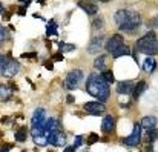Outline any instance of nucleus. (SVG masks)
<instances>
[{
    "label": "nucleus",
    "instance_id": "obj_1",
    "mask_svg": "<svg viewBox=\"0 0 158 152\" xmlns=\"http://www.w3.org/2000/svg\"><path fill=\"white\" fill-rule=\"evenodd\" d=\"M86 91L92 97L98 99L100 101H106L110 95L109 83L102 77V74H91L86 80Z\"/></svg>",
    "mask_w": 158,
    "mask_h": 152
},
{
    "label": "nucleus",
    "instance_id": "obj_2",
    "mask_svg": "<svg viewBox=\"0 0 158 152\" xmlns=\"http://www.w3.org/2000/svg\"><path fill=\"white\" fill-rule=\"evenodd\" d=\"M137 51H140L141 54H146V55H157L158 54V40L157 36L154 31H149L146 36H143L141 39L137 40L135 43Z\"/></svg>",
    "mask_w": 158,
    "mask_h": 152
},
{
    "label": "nucleus",
    "instance_id": "obj_3",
    "mask_svg": "<svg viewBox=\"0 0 158 152\" xmlns=\"http://www.w3.org/2000/svg\"><path fill=\"white\" fill-rule=\"evenodd\" d=\"M140 25H141V17H140V14L135 12V11H129L126 20L123 22V25H121L118 29L123 31V32H134L137 28H140Z\"/></svg>",
    "mask_w": 158,
    "mask_h": 152
},
{
    "label": "nucleus",
    "instance_id": "obj_4",
    "mask_svg": "<svg viewBox=\"0 0 158 152\" xmlns=\"http://www.w3.org/2000/svg\"><path fill=\"white\" fill-rule=\"evenodd\" d=\"M81 78H83V71L81 69H72L68 74L66 80H64V88L69 89V91L77 89L78 88V83L81 82Z\"/></svg>",
    "mask_w": 158,
    "mask_h": 152
},
{
    "label": "nucleus",
    "instance_id": "obj_5",
    "mask_svg": "<svg viewBox=\"0 0 158 152\" xmlns=\"http://www.w3.org/2000/svg\"><path fill=\"white\" fill-rule=\"evenodd\" d=\"M141 131H143V128H141V125L140 123H135L134 125V129H132V134L127 137V138H124V145L126 146H138L140 145V141H141Z\"/></svg>",
    "mask_w": 158,
    "mask_h": 152
},
{
    "label": "nucleus",
    "instance_id": "obj_6",
    "mask_svg": "<svg viewBox=\"0 0 158 152\" xmlns=\"http://www.w3.org/2000/svg\"><path fill=\"white\" fill-rule=\"evenodd\" d=\"M123 45H124V37H123L121 34H115V36H112V37L106 42V51L112 55L114 52H117V51L120 49Z\"/></svg>",
    "mask_w": 158,
    "mask_h": 152
},
{
    "label": "nucleus",
    "instance_id": "obj_7",
    "mask_svg": "<svg viewBox=\"0 0 158 152\" xmlns=\"http://www.w3.org/2000/svg\"><path fill=\"white\" fill-rule=\"evenodd\" d=\"M48 135V140H49V145L52 146H64L66 145V140L68 137L61 132V129H55V131H51L46 134Z\"/></svg>",
    "mask_w": 158,
    "mask_h": 152
},
{
    "label": "nucleus",
    "instance_id": "obj_8",
    "mask_svg": "<svg viewBox=\"0 0 158 152\" xmlns=\"http://www.w3.org/2000/svg\"><path fill=\"white\" fill-rule=\"evenodd\" d=\"M85 111L91 115H103L106 112V106L103 101H89L85 104Z\"/></svg>",
    "mask_w": 158,
    "mask_h": 152
},
{
    "label": "nucleus",
    "instance_id": "obj_9",
    "mask_svg": "<svg viewBox=\"0 0 158 152\" xmlns=\"http://www.w3.org/2000/svg\"><path fill=\"white\" fill-rule=\"evenodd\" d=\"M103 46H106V37L105 36H95L89 45H88V52L89 54H97L103 49Z\"/></svg>",
    "mask_w": 158,
    "mask_h": 152
},
{
    "label": "nucleus",
    "instance_id": "obj_10",
    "mask_svg": "<svg viewBox=\"0 0 158 152\" xmlns=\"http://www.w3.org/2000/svg\"><path fill=\"white\" fill-rule=\"evenodd\" d=\"M46 121V115H45V109L43 108H37L31 117V126H43Z\"/></svg>",
    "mask_w": 158,
    "mask_h": 152
},
{
    "label": "nucleus",
    "instance_id": "obj_11",
    "mask_svg": "<svg viewBox=\"0 0 158 152\" xmlns=\"http://www.w3.org/2000/svg\"><path fill=\"white\" fill-rule=\"evenodd\" d=\"M78 6L89 15H95L98 12V6L92 0H78Z\"/></svg>",
    "mask_w": 158,
    "mask_h": 152
},
{
    "label": "nucleus",
    "instance_id": "obj_12",
    "mask_svg": "<svg viewBox=\"0 0 158 152\" xmlns=\"http://www.w3.org/2000/svg\"><path fill=\"white\" fill-rule=\"evenodd\" d=\"M134 88H135V85H134L132 82L124 80V82H120V83H118L117 92H118V94H123V95H129V94L134 92Z\"/></svg>",
    "mask_w": 158,
    "mask_h": 152
},
{
    "label": "nucleus",
    "instance_id": "obj_13",
    "mask_svg": "<svg viewBox=\"0 0 158 152\" xmlns=\"http://www.w3.org/2000/svg\"><path fill=\"white\" fill-rule=\"evenodd\" d=\"M19 69H20V65H19V61H17V60H9V61H8V66H6V69L2 72V75H15Z\"/></svg>",
    "mask_w": 158,
    "mask_h": 152
},
{
    "label": "nucleus",
    "instance_id": "obj_14",
    "mask_svg": "<svg viewBox=\"0 0 158 152\" xmlns=\"http://www.w3.org/2000/svg\"><path fill=\"white\" fill-rule=\"evenodd\" d=\"M114 128H115V120H114V117H112V115H106L105 118H103V123H102V131L106 132V134H109V132L114 131Z\"/></svg>",
    "mask_w": 158,
    "mask_h": 152
},
{
    "label": "nucleus",
    "instance_id": "obj_15",
    "mask_svg": "<svg viewBox=\"0 0 158 152\" xmlns=\"http://www.w3.org/2000/svg\"><path fill=\"white\" fill-rule=\"evenodd\" d=\"M140 125H141V128H143V129H152V128H155V126H157V117H154V115L143 117Z\"/></svg>",
    "mask_w": 158,
    "mask_h": 152
},
{
    "label": "nucleus",
    "instance_id": "obj_16",
    "mask_svg": "<svg viewBox=\"0 0 158 152\" xmlns=\"http://www.w3.org/2000/svg\"><path fill=\"white\" fill-rule=\"evenodd\" d=\"M127 12H129V9H118V11L115 12V15H114V22H115V25H117L118 28H120V26L123 25V22L126 20Z\"/></svg>",
    "mask_w": 158,
    "mask_h": 152
},
{
    "label": "nucleus",
    "instance_id": "obj_17",
    "mask_svg": "<svg viewBox=\"0 0 158 152\" xmlns=\"http://www.w3.org/2000/svg\"><path fill=\"white\" fill-rule=\"evenodd\" d=\"M155 68H157V61L154 60V57H148V58H144V61H143V69L148 72V74H152L154 71H155Z\"/></svg>",
    "mask_w": 158,
    "mask_h": 152
},
{
    "label": "nucleus",
    "instance_id": "obj_18",
    "mask_svg": "<svg viewBox=\"0 0 158 152\" xmlns=\"http://www.w3.org/2000/svg\"><path fill=\"white\" fill-rule=\"evenodd\" d=\"M146 88H148V83H146L144 80H140V82L135 85V88H134V92H132L134 99H135V100H138V99H140V95L146 91Z\"/></svg>",
    "mask_w": 158,
    "mask_h": 152
},
{
    "label": "nucleus",
    "instance_id": "obj_19",
    "mask_svg": "<svg viewBox=\"0 0 158 152\" xmlns=\"http://www.w3.org/2000/svg\"><path fill=\"white\" fill-rule=\"evenodd\" d=\"M94 68L98 69V71H106V57L105 55H100L95 58L94 61Z\"/></svg>",
    "mask_w": 158,
    "mask_h": 152
},
{
    "label": "nucleus",
    "instance_id": "obj_20",
    "mask_svg": "<svg viewBox=\"0 0 158 152\" xmlns=\"http://www.w3.org/2000/svg\"><path fill=\"white\" fill-rule=\"evenodd\" d=\"M157 137H158V132L155 128L148 129V134H146V137H144V141H146V143H154V141L157 140Z\"/></svg>",
    "mask_w": 158,
    "mask_h": 152
},
{
    "label": "nucleus",
    "instance_id": "obj_21",
    "mask_svg": "<svg viewBox=\"0 0 158 152\" xmlns=\"http://www.w3.org/2000/svg\"><path fill=\"white\" fill-rule=\"evenodd\" d=\"M32 138H34V143H35L37 146L45 148V146H48V145H49L48 135H39V137H32Z\"/></svg>",
    "mask_w": 158,
    "mask_h": 152
},
{
    "label": "nucleus",
    "instance_id": "obj_22",
    "mask_svg": "<svg viewBox=\"0 0 158 152\" xmlns=\"http://www.w3.org/2000/svg\"><path fill=\"white\" fill-rule=\"evenodd\" d=\"M26 134H28V128H20L17 132H15V140L17 141H20V143H23L25 140H26Z\"/></svg>",
    "mask_w": 158,
    "mask_h": 152
},
{
    "label": "nucleus",
    "instance_id": "obj_23",
    "mask_svg": "<svg viewBox=\"0 0 158 152\" xmlns=\"http://www.w3.org/2000/svg\"><path fill=\"white\" fill-rule=\"evenodd\" d=\"M129 54H131V48H129V46H126V45H123L120 49L117 51V52H114V54H112V57H114V58H118V57L129 55Z\"/></svg>",
    "mask_w": 158,
    "mask_h": 152
},
{
    "label": "nucleus",
    "instance_id": "obj_24",
    "mask_svg": "<svg viewBox=\"0 0 158 152\" xmlns=\"http://www.w3.org/2000/svg\"><path fill=\"white\" fill-rule=\"evenodd\" d=\"M91 25H92L91 28H92L94 31H97V29H102V28L105 26V19H103V17H97V19H94V22H92Z\"/></svg>",
    "mask_w": 158,
    "mask_h": 152
},
{
    "label": "nucleus",
    "instance_id": "obj_25",
    "mask_svg": "<svg viewBox=\"0 0 158 152\" xmlns=\"http://www.w3.org/2000/svg\"><path fill=\"white\" fill-rule=\"evenodd\" d=\"M102 77L105 78L109 85H112V83L115 82V77H114V72H112V71H107V69H106V71H102Z\"/></svg>",
    "mask_w": 158,
    "mask_h": 152
},
{
    "label": "nucleus",
    "instance_id": "obj_26",
    "mask_svg": "<svg viewBox=\"0 0 158 152\" xmlns=\"http://www.w3.org/2000/svg\"><path fill=\"white\" fill-rule=\"evenodd\" d=\"M46 34H48V36H52V34H54V36H57V23H55V22H52V20L49 22Z\"/></svg>",
    "mask_w": 158,
    "mask_h": 152
},
{
    "label": "nucleus",
    "instance_id": "obj_27",
    "mask_svg": "<svg viewBox=\"0 0 158 152\" xmlns=\"http://www.w3.org/2000/svg\"><path fill=\"white\" fill-rule=\"evenodd\" d=\"M8 61H9V58H8L6 55H2V57H0V72H3V71L6 69Z\"/></svg>",
    "mask_w": 158,
    "mask_h": 152
},
{
    "label": "nucleus",
    "instance_id": "obj_28",
    "mask_svg": "<svg viewBox=\"0 0 158 152\" xmlns=\"http://www.w3.org/2000/svg\"><path fill=\"white\" fill-rule=\"evenodd\" d=\"M60 48L63 52H72V51L75 49V46L74 45H69V43H60Z\"/></svg>",
    "mask_w": 158,
    "mask_h": 152
},
{
    "label": "nucleus",
    "instance_id": "obj_29",
    "mask_svg": "<svg viewBox=\"0 0 158 152\" xmlns=\"http://www.w3.org/2000/svg\"><path fill=\"white\" fill-rule=\"evenodd\" d=\"M0 34H2V42H5V40H8V39H9V32H8V29H6V26H5V25L0 28Z\"/></svg>",
    "mask_w": 158,
    "mask_h": 152
},
{
    "label": "nucleus",
    "instance_id": "obj_30",
    "mask_svg": "<svg viewBox=\"0 0 158 152\" xmlns=\"http://www.w3.org/2000/svg\"><path fill=\"white\" fill-rule=\"evenodd\" d=\"M9 97V91H8V86L2 85V100H6Z\"/></svg>",
    "mask_w": 158,
    "mask_h": 152
},
{
    "label": "nucleus",
    "instance_id": "obj_31",
    "mask_svg": "<svg viewBox=\"0 0 158 152\" xmlns=\"http://www.w3.org/2000/svg\"><path fill=\"white\" fill-rule=\"evenodd\" d=\"M81 143H83V137H81V135H77V137H75V141H74V148L78 149V148L81 146Z\"/></svg>",
    "mask_w": 158,
    "mask_h": 152
},
{
    "label": "nucleus",
    "instance_id": "obj_32",
    "mask_svg": "<svg viewBox=\"0 0 158 152\" xmlns=\"http://www.w3.org/2000/svg\"><path fill=\"white\" fill-rule=\"evenodd\" d=\"M97 141H98L97 134H91V135H89V138H88V145H94V143H97Z\"/></svg>",
    "mask_w": 158,
    "mask_h": 152
},
{
    "label": "nucleus",
    "instance_id": "obj_33",
    "mask_svg": "<svg viewBox=\"0 0 158 152\" xmlns=\"http://www.w3.org/2000/svg\"><path fill=\"white\" fill-rule=\"evenodd\" d=\"M149 23H151V26H155V28H158V17L152 19V20H151Z\"/></svg>",
    "mask_w": 158,
    "mask_h": 152
},
{
    "label": "nucleus",
    "instance_id": "obj_34",
    "mask_svg": "<svg viewBox=\"0 0 158 152\" xmlns=\"http://www.w3.org/2000/svg\"><path fill=\"white\" fill-rule=\"evenodd\" d=\"M144 151H146V152H154V149H152V146H151V143H149V145H148V146L144 148Z\"/></svg>",
    "mask_w": 158,
    "mask_h": 152
},
{
    "label": "nucleus",
    "instance_id": "obj_35",
    "mask_svg": "<svg viewBox=\"0 0 158 152\" xmlns=\"http://www.w3.org/2000/svg\"><path fill=\"white\" fill-rule=\"evenodd\" d=\"M74 151H75V148H74V145H72V146H69L68 149H64L63 152H74Z\"/></svg>",
    "mask_w": 158,
    "mask_h": 152
},
{
    "label": "nucleus",
    "instance_id": "obj_36",
    "mask_svg": "<svg viewBox=\"0 0 158 152\" xmlns=\"http://www.w3.org/2000/svg\"><path fill=\"white\" fill-rule=\"evenodd\" d=\"M74 101V97L72 95H68V103H72Z\"/></svg>",
    "mask_w": 158,
    "mask_h": 152
},
{
    "label": "nucleus",
    "instance_id": "obj_37",
    "mask_svg": "<svg viewBox=\"0 0 158 152\" xmlns=\"http://www.w3.org/2000/svg\"><path fill=\"white\" fill-rule=\"evenodd\" d=\"M98 2H103V3H107V2H110V0H98Z\"/></svg>",
    "mask_w": 158,
    "mask_h": 152
}]
</instances>
